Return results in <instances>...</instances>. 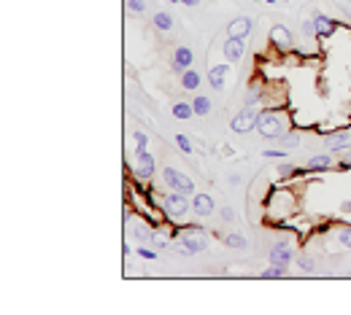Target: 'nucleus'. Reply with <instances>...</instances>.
<instances>
[{
  "instance_id": "nucleus-1",
  "label": "nucleus",
  "mask_w": 351,
  "mask_h": 315,
  "mask_svg": "<svg viewBox=\"0 0 351 315\" xmlns=\"http://www.w3.org/2000/svg\"><path fill=\"white\" fill-rule=\"evenodd\" d=\"M257 132L262 138H268V140H278V138H284L289 132V121H287V116L278 111V108H265V111H260V119H257Z\"/></svg>"
},
{
  "instance_id": "nucleus-2",
  "label": "nucleus",
  "mask_w": 351,
  "mask_h": 315,
  "mask_svg": "<svg viewBox=\"0 0 351 315\" xmlns=\"http://www.w3.org/2000/svg\"><path fill=\"white\" fill-rule=\"evenodd\" d=\"M189 194H181V192H173V194H165L162 197V210L165 216L170 218H181L192 210V199H186Z\"/></svg>"
},
{
  "instance_id": "nucleus-3",
  "label": "nucleus",
  "mask_w": 351,
  "mask_h": 315,
  "mask_svg": "<svg viewBox=\"0 0 351 315\" xmlns=\"http://www.w3.org/2000/svg\"><path fill=\"white\" fill-rule=\"evenodd\" d=\"M162 178H165L168 189H173V192L195 194V180L189 178V175H184V173H178L176 167H165V170H162Z\"/></svg>"
},
{
  "instance_id": "nucleus-4",
  "label": "nucleus",
  "mask_w": 351,
  "mask_h": 315,
  "mask_svg": "<svg viewBox=\"0 0 351 315\" xmlns=\"http://www.w3.org/2000/svg\"><path fill=\"white\" fill-rule=\"evenodd\" d=\"M257 119H260V111H254V105H243V111L232 119L230 129L238 132V135H243V132H251V129H257Z\"/></svg>"
},
{
  "instance_id": "nucleus-5",
  "label": "nucleus",
  "mask_w": 351,
  "mask_h": 315,
  "mask_svg": "<svg viewBox=\"0 0 351 315\" xmlns=\"http://www.w3.org/2000/svg\"><path fill=\"white\" fill-rule=\"evenodd\" d=\"M205 248H208V237L200 232V229H192L189 234L181 237V251L189 253V256H192V253H203Z\"/></svg>"
},
{
  "instance_id": "nucleus-6",
  "label": "nucleus",
  "mask_w": 351,
  "mask_h": 315,
  "mask_svg": "<svg viewBox=\"0 0 351 315\" xmlns=\"http://www.w3.org/2000/svg\"><path fill=\"white\" fill-rule=\"evenodd\" d=\"M270 264H281V267H289L292 264V248L287 240H278L276 245L270 248Z\"/></svg>"
},
{
  "instance_id": "nucleus-7",
  "label": "nucleus",
  "mask_w": 351,
  "mask_h": 315,
  "mask_svg": "<svg viewBox=\"0 0 351 315\" xmlns=\"http://www.w3.org/2000/svg\"><path fill=\"white\" fill-rule=\"evenodd\" d=\"M270 43L276 46V49H281V51H289L292 49V33H289V27H284V24L270 27Z\"/></svg>"
},
{
  "instance_id": "nucleus-8",
  "label": "nucleus",
  "mask_w": 351,
  "mask_h": 315,
  "mask_svg": "<svg viewBox=\"0 0 351 315\" xmlns=\"http://www.w3.org/2000/svg\"><path fill=\"white\" fill-rule=\"evenodd\" d=\"M246 51V46H243V38H232V35H227V41H224V60L227 62H238L241 57Z\"/></svg>"
},
{
  "instance_id": "nucleus-9",
  "label": "nucleus",
  "mask_w": 351,
  "mask_h": 315,
  "mask_svg": "<svg viewBox=\"0 0 351 315\" xmlns=\"http://www.w3.org/2000/svg\"><path fill=\"white\" fill-rule=\"evenodd\" d=\"M192 62H195V51L189 49V46H178V49L173 51V70L184 73V70H189Z\"/></svg>"
},
{
  "instance_id": "nucleus-10",
  "label": "nucleus",
  "mask_w": 351,
  "mask_h": 315,
  "mask_svg": "<svg viewBox=\"0 0 351 315\" xmlns=\"http://www.w3.org/2000/svg\"><path fill=\"white\" fill-rule=\"evenodd\" d=\"M154 156L149 154H138V165H135V175H138V180H149L151 175H154Z\"/></svg>"
},
{
  "instance_id": "nucleus-11",
  "label": "nucleus",
  "mask_w": 351,
  "mask_h": 315,
  "mask_svg": "<svg viewBox=\"0 0 351 315\" xmlns=\"http://www.w3.org/2000/svg\"><path fill=\"white\" fill-rule=\"evenodd\" d=\"M192 213L200 216V218L211 216L214 213V197L211 194H195L192 197Z\"/></svg>"
},
{
  "instance_id": "nucleus-12",
  "label": "nucleus",
  "mask_w": 351,
  "mask_h": 315,
  "mask_svg": "<svg viewBox=\"0 0 351 315\" xmlns=\"http://www.w3.org/2000/svg\"><path fill=\"white\" fill-rule=\"evenodd\" d=\"M227 75H230V68H227V62H224V65H214V68L208 70V84H211L216 92H222L224 84H227Z\"/></svg>"
},
{
  "instance_id": "nucleus-13",
  "label": "nucleus",
  "mask_w": 351,
  "mask_h": 315,
  "mask_svg": "<svg viewBox=\"0 0 351 315\" xmlns=\"http://www.w3.org/2000/svg\"><path fill=\"white\" fill-rule=\"evenodd\" d=\"M251 27H254V22L249 16H238V19H232L230 24H227V35H232V38H246L251 33Z\"/></svg>"
},
{
  "instance_id": "nucleus-14",
  "label": "nucleus",
  "mask_w": 351,
  "mask_h": 315,
  "mask_svg": "<svg viewBox=\"0 0 351 315\" xmlns=\"http://www.w3.org/2000/svg\"><path fill=\"white\" fill-rule=\"evenodd\" d=\"M314 22H316V35L319 38H330L338 30V22L335 19H330V16H324V14H314Z\"/></svg>"
},
{
  "instance_id": "nucleus-15",
  "label": "nucleus",
  "mask_w": 351,
  "mask_h": 315,
  "mask_svg": "<svg viewBox=\"0 0 351 315\" xmlns=\"http://www.w3.org/2000/svg\"><path fill=\"white\" fill-rule=\"evenodd\" d=\"M324 143H327V146L333 148V151H340V148H346V146H348V132H346V129H340V132H330Z\"/></svg>"
},
{
  "instance_id": "nucleus-16",
  "label": "nucleus",
  "mask_w": 351,
  "mask_h": 315,
  "mask_svg": "<svg viewBox=\"0 0 351 315\" xmlns=\"http://www.w3.org/2000/svg\"><path fill=\"white\" fill-rule=\"evenodd\" d=\"M200 81H203V78H200V73L192 70V68L181 73V87H184L186 92H195L197 87H200Z\"/></svg>"
},
{
  "instance_id": "nucleus-17",
  "label": "nucleus",
  "mask_w": 351,
  "mask_h": 315,
  "mask_svg": "<svg viewBox=\"0 0 351 315\" xmlns=\"http://www.w3.org/2000/svg\"><path fill=\"white\" fill-rule=\"evenodd\" d=\"M330 165H333V159H330L327 154H316V156L308 159V170H311V173H321V170H327Z\"/></svg>"
},
{
  "instance_id": "nucleus-18",
  "label": "nucleus",
  "mask_w": 351,
  "mask_h": 315,
  "mask_svg": "<svg viewBox=\"0 0 351 315\" xmlns=\"http://www.w3.org/2000/svg\"><path fill=\"white\" fill-rule=\"evenodd\" d=\"M173 116L176 119H192L195 116V108H192V102H173Z\"/></svg>"
},
{
  "instance_id": "nucleus-19",
  "label": "nucleus",
  "mask_w": 351,
  "mask_h": 315,
  "mask_svg": "<svg viewBox=\"0 0 351 315\" xmlns=\"http://www.w3.org/2000/svg\"><path fill=\"white\" fill-rule=\"evenodd\" d=\"M192 108H195V116H208L214 105H211V100H208V97H203V94H200V97L192 100Z\"/></svg>"
},
{
  "instance_id": "nucleus-20",
  "label": "nucleus",
  "mask_w": 351,
  "mask_h": 315,
  "mask_svg": "<svg viewBox=\"0 0 351 315\" xmlns=\"http://www.w3.org/2000/svg\"><path fill=\"white\" fill-rule=\"evenodd\" d=\"M154 27H157V30H162V33L173 30V16H170L168 11H159V14H154Z\"/></svg>"
},
{
  "instance_id": "nucleus-21",
  "label": "nucleus",
  "mask_w": 351,
  "mask_h": 315,
  "mask_svg": "<svg viewBox=\"0 0 351 315\" xmlns=\"http://www.w3.org/2000/svg\"><path fill=\"white\" fill-rule=\"evenodd\" d=\"M130 234L135 237L138 243H149L151 237H154V232H151V229H149L146 224H135V226H132V232H130Z\"/></svg>"
},
{
  "instance_id": "nucleus-22",
  "label": "nucleus",
  "mask_w": 351,
  "mask_h": 315,
  "mask_svg": "<svg viewBox=\"0 0 351 315\" xmlns=\"http://www.w3.org/2000/svg\"><path fill=\"white\" fill-rule=\"evenodd\" d=\"M287 275V267H281V264H270L268 270H262L260 272V278H265V280H276V278H284Z\"/></svg>"
},
{
  "instance_id": "nucleus-23",
  "label": "nucleus",
  "mask_w": 351,
  "mask_h": 315,
  "mask_svg": "<svg viewBox=\"0 0 351 315\" xmlns=\"http://www.w3.org/2000/svg\"><path fill=\"white\" fill-rule=\"evenodd\" d=\"M224 245H227V248H238V251H243V248H249V240H246L243 234L232 232V234H227V237H224Z\"/></svg>"
},
{
  "instance_id": "nucleus-24",
  "label": "nucleus",
  "mask_w": 351,
  "mask_h": 315,
  "mask_svg": "<svg viewBox=\"0 0 351 315\" xmlns=\"http://www.w3.org/2000/svg\"><path fill=\"white\" fill-rule=\"evenodd\" d=\"M132 140H135V156L138 154H146V146H149V135L146 132H132Z\"/></svg>"
},
{
  "instance_id": "nucleus-25",
  "label": "nucleus",
  "mask_w": 351,
  "mask_h": 315,
  "mask_svg": "<svg viewBox=\"0 0 351 315\" xmlns=\"http://www.w3.org/2000/svg\"><path fill=\"white\" fill-rule=\"evenodd\" d=\"M151 243H154L157 248H168V243H170V232H154V237H151Z\"/></svg>"
},
{
  "instance_id": "nucleus-26",
  "label": "nucleus",
  "mask_w": 351,
  "mask_h": 315,
  "mask_svg": "<svg viewBox=\"0 0 351 315\" xmlns=\"http://www.w3.org/2000/svg\"><path fill=\"white\" fill-rule=\"evenodd\" d=\"M176 146H178V151H184V154H192V148H195L186 135H176Z\"/></svg>"
},
{
  "instance_id": "nucleus-27",
  "label": "nucleus",
  "mask_w": 351,
  "mask_h": 315,
  "mask_svg": "<svg viewBox=\"0 0 351 315\" xmlns=\"http://www.w3.org/2000/svg\"><path fill=\"white\" fill-rule=\"evenodd\" d=\"M127 11L130 14H144L146 11V0H127Z\"/></svg>"
},
{
  "instance_id": "nucleus-28",
  "label": "nucleus",
  "mask_w": 351,
  "mask_h": 315,
  "mask_svg": "<svg viewBox=\"0 0 351 315\" xmlns=\"http://www.w3.org/2000/svg\"><path fill=\"white\" fill-rule=\"evenodd\" d=\"M338 240H340V245L343 248H351V226H343L338 232Z\"/></svg>"
},
{
  "instance_id": "nucleus-29",
  "label": "nucleus",
  "mask_w": 351,
  "mask_h": 315,
  "mask_svg": "<svg viewBox=\"0 0 351 315\" xmlns=\"http://www.w3.org/2000/svg\"><path fill=\"white\" fill-rule=\"evenodd\" d=\"M135 253L141 256V259H146V261H154V259H157V253L151 251V248H146V245H138V251H135Z\"/></svg>"
},
{
  "instance_id": "nucleus-30",
  "label": "nucleus",
  "mask_w": 351,
  "mask_h": 315,
  "mask_svg": "<svg viewBox=\"0 0 351 315\" xmlns=\"http://www.w3.org/2000/svg\"><path fill=\"white\" fill-rule=\"evenodd\" d=\"M297 267H300V270H306V272H314V259H308V256H300V259H297Z\"/></svg>"
},
{
  "instance_id": "nucleus-31",
  "label": "nucleus",
  "mask_w": 351,
  "mask_h": 315,
  "mask_svg": "<svg viewBox=\"0 0 351 315\" xmlns=\"http://www.w3.org/2000/svg\"><path fill=\"white\" fill-rule=\"evenodd\" d=\"M302 33H306L308 38H311V35H316V22H311V19H306V22H302Z\"/></svg>"
},
{
  "instance_id": "nucleus-32",
  "label": "nucleus",
  "mask_w": 351,
  "mask_h": 315,
  "mask_svg": "<svg viewBox=\"0 0 351 315\" xmlns=\"http://www.w3.org/2000/svg\"><path fill=\"white\" fill-rule=\"evenodd\" d=\"M262 156H268V159H281L284 151H270V148H268V151H262Z\"/></svg>"
},
{
  "instance_id": "nucleus-33",
  "label": "nucleus",
  "mask_w": 351,
  "mask_h": 315,
  "mask_svg": "<svg viewBox=\"0 0 351 315\" xmlns=\"http://www.w3.org/2000/svg\"><path fill=\"white\" fill-rule=\"evenodd\" d=\"M338 170H351V154H346L343 159H340V165H338Z\"/></svg>"
},
{
  "instance_id": "nucleus-34",
  "label": "nucleus",
  "mask_w": 351,
  "mask_h": 315,
  "mask_svg": "<svg viewBox=\"0 0 351 315\" xmlns=\"http://www.w3.org/2000/svg\"><path fill=\"white\" fill-rule=\"evenodd\" d=\"M222 218H224V221H232V218H235V213H232V207H222Z\"/></svg>"
},
{
  "instance_id": "nucleus-35",
  "label": "nucleus",
  "mask_w": 351,
  "mask_h": 315,
  "mask_svg": "<svg viewBox=\"0 0 351 315\" xmlns=\"http://www.w3.org/2000/svg\"><path fill=\"white\" fill-rule=\"evenodd\" d=\"M181 3H184V6H197L200 0H181Z\"/></svg>"
},
{
  "instance_id": "nucleus-36",
  "label": "nucleus",
  "mask_w": 351,
  "mask_h": 315,
  "mask_svg": "<svg viewBox=\"0 0 351 315\" xmlns=\"http://www.w3.org/2000/svg\"><path fill=\"white\" fill-rule=\"evenodd\" d=\"M168 3H181V0H168Z\"/></svg>"
},
{
  "instance_id": "nucleus-37",
  "label": "nucleus",
  "mask_w": 351,
  "mask_h": 315,
  "mask_svg": "<svg viewBox=\"0 0 351 315\" xmlns=\"http://www.w3.org/2000/svg\"><path fill=\"white\" fill-rule=\"evenodd\" d=\"M265 3H276V0H265Z\"/></svg>"
}]
</instances>
